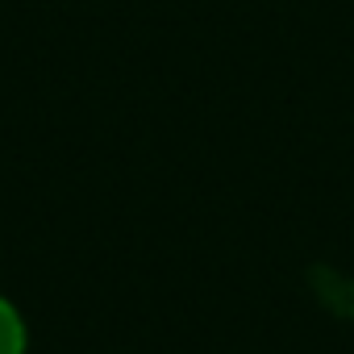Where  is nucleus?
Returning <instances> with one entry per match:
<instances>
[{
  "label": "nucleus",
  "mask_w": 354,
  "mask_h": 354,
  "mask_svg": "<svg viewBox=\"0 0 354 354\" xmlns=\"http://www.w3.org/2000/svg\"><path fill=\"white\" fill-rule=\"evenodd\" d=\"M30 350V329L26 317L17 313L13 300L0 296V354H26Z\"/></svg>",
  "instance_id": "nucleus-1"
}]
</instances>
